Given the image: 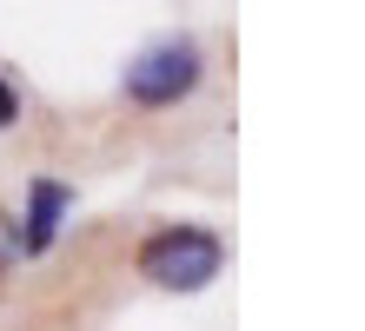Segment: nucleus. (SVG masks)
I'll return each instance as SVG.
<instances>
[{"instance_id": "f257e3e1", "label": "nucleus", "mask_w": 365, "mask_h": 331, "mask_svg": "<svg viewBox=\"0 0 365 331\" xmlns=\"http://www.w3.org/2000/svg\"><path fill=\"white\" fill-rule=\"evenodd\" d=\"M220 265H226V246L206 226H166L140 246V272L160 292H200V285L220 278Z\"/></svg>"}, {"instance_id": "f03ea898", "label": "nucleus", "mask_w": 365, "mask_h": 331, "mask_svg": "<svg viewBox=\"0 0 365 331\" xmlns=\"http://www.w3.org/2000/svg\"><path fill=\"white\" fill-rule=\"evenodd\" d=\"M200 86V47L186 33H166V40H146V47L126 60V100L140 106H173Z\"/></svg>"}, {"instance_id": "7ed1b4c3", "label": "nucleus", "mask_w": 365, "mask_h": 331, "mask_svg": "<svg viewBox=\"0 0 365 331\" xmlns=\"http://www.w3.org/2000/svg\"><path fill=\"white\" fill-rule=\"evenodd\" d=\"M67 206H73L67 186L34 179V192H27V226H20V252H47L53 232H60V219H67Z\"/></svg>"}, {"instance_id": "20e7f679", "label": "nucleus", "mask_w": 365, "mask_h": 331, "mask_svg": "<svg viewBox=\"0 0 365 331\" xmlns=\"http://www.w3.org/2000/svg\"><path fill=\"white\" fill-rule=\"evenodd\" d=\"M14 258H20V219L0 212V265H14Z\"/></svg>"}, {"instance_id": "39448f33", "label": "nucleus", "mask_w": 365, "mask_h": 331, "mask_svg": "<svg viewBox=\"0 0 365 331\" xmlns=\"http://www.w3.org/2000/svg\"><path fill=\"white\" fill-rule=\"evenodd\" d=\"M14 113H20V100H14V86L0 80V126H14Z\"/></svg>"}]
</instances>
